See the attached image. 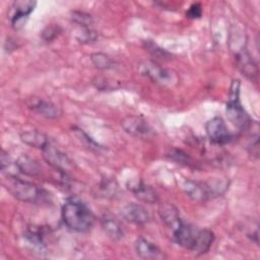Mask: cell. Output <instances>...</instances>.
Instances as JSON below:
<instances>
[{"label":"cell","instance_id":"8992f818","mask_svg":"<svg viewBox=\"0 0 260 260\" xmlns=\"http://www.w3.org/2000/svg\"><path fill=\"white\" fill-rule=\"evenodd\" d=\"M44 159L59 173L66 174L74 169L73 161L68 157V155L62 152L60 149L56 148L50 142L42 149Z\"/></svg>","mask_w":260,"mask_h":260},{"label":"cell","instance_id":"7402d4cb","mask_svg":"<svg viewBox=\"0 0 260 260\" xmlns=\"http://www.w3.org/2000/svg\"><path fill=\"white\" fill-rule=\"evenodd\" d=\"M81 29L78 30L76 39L82 44H89L94 42L98 39V34L91 26H80Z\"/></svg>","mask_w":260,"mask_h":260},{"label":"cell","instance_id":"e0dca14e","mask_svg":"<svg viewBox=\"0 0 260 260\" xmlns=\"http://www.w3.org/2000/svg\"><path fill=\"white\" fill-rule=\"evenodd\" d=\"M20 140L24 144L39 149H43L50 142L48 136L37 129L22 132L20 134Z\"/></svg>","mask_w":260,"mask_h":260},{"label":"cell","instance_id":"5b68a950","mask_svg":"<svg viewBox=\"0 0 260 260\" xmlns=\"http://www.w3.org/2000/svg\"><path fill=\"white\" fill-rule=\"evenodd\" d=\"M139 71L142 75L149 78L152 82L160 85L172 86L177 83L178 78L174 72L162 67L155 61L147 60L140 64Z\"/></svg>","mask_w":260,"mask_h":260},{"label":"cell","instance_id":"484cf974","mask_svg":"<svg viewBox=\"0 0 260 260\" xmlns=\"http://www.w3.org/2000/svg\"><path fill=\"white\" fill-rule=\"evenodd\" d=\"M171 157L176 160V161H179V162H184L185 165H191L192 164V160L191 158L182 150L180 149H175L171 152Z\"/></svg>","mask_w":260,"mask_h":260},{"label":"cell","instance_id":"ffe728a7","mask_svg":"<svg viewBox=\"0 0 260 260\" xmlns=\"http://www.w3.org/2000/svg\"><path fill=\"white\" fill-rule=\"evenodd\" d=\"M90 60L94 67L101 70H108L116 67V62L105 53H93L90 55Z\"/></svg>","mask_w":260,"mask_h":260},{"label":"cell","instance_id":"30bf717a","mask_svg":"<svg viewBox=\"0 0 260 260\" xmlns=\"http://www.w3.org/2000/svg\"><path fill=\"white\" fill-rule=\"evenodd\" d=\"M28 109L47 119H57L62 115L60 107L51 101L40 98H29L25 102Z\"/></svg>","mask_w":260,"mask_h":260},{"label":"cell","instance_id":"4fadbf2b","mask_svg":"<svg viewBox=\"0 0 260 260\" xmlns=\"http://www.w3.org/2000/svg\"><path fill=\"white\" fill-rule=\"evenodd\" d=\"M236 63L240 71L249 79L256 80L258 77V67L246 47L242 48L235 55Z\"/></svg>","mask_w":260,"mask_h":260},{"label":"cell","instance_id":"603a6c76","mask_svg":"<svg viewBox=\"0 0 260 260\" xmlns=\"http://www.w3.org/2000/svg\"><path fill=\"white\" fill-rule=\"evenodd\" d=\"M71 19L79 26H91L93 22L91 15L82 11H72Z\"/></svg>","mask_w":260,"mask_h":260},{"label":"cell","instance_id":"d6986e66","mask_svg":"<svg viewBox=\"0 0 260 260\" xmlns=\"http://www.w3.org/2000/svg\"><path fill=\"white\" fill-rule=\"evenodd\" d=\"M16 164L18 166L20 173H22V174H25L30 177H37L41 174L40 164L35 158H32L26 154L20 155L17 158Z\"/></svg>","mask_w":260,"mask_h":260},{"label":"cell","instance_id":"52a82bcc","mask_svg":"<svg viewBox=\"0 0 260 260\" xmlns=\"http://www.w3.org/2000/svg\"><path fill=\"white\" fill-rule=\"evenodd\" d=\"M121 126L126 133L138 139H150L154 132L149 124L140 116L130 115L121 121Z\"/></svg>","mask_w":260,"mask_h":260},{"label":"cell","instance_id":"d4e9b609","mask_svg":"<svg viewBox=\"0 0 260 260\" xmlns=\"http://www.w3.org/2000/svg\"><path fill=\"white\" fill-rule=\"evenodd\" d=\"M60 31H61V28H60L59 25H50V26H47L43 30L42 37L45 41L50 42V41L54 40L56 37H58Z\"/></svg>","mask_w":260,"mask_h":260},{"label":"cell","instance_id":"7a4b0ae2","mask_svg":"<svg viewBox=\"0 0 260 260\" xmlns=\"http://www.w3.org/2000/svg\"><path fill=\"white\" fill-rule=\"evenodd\" d=\"M64 224L71 231L86 233L94 224V215L91 210L81 201L68 199L61 210Z\"/></svg>","mask_w":260,"mask_h":260},{"label":"cell","instance_id":"3957f363","mask_svg":"<svg viewBox=\"0 0 260 260\" xmlns=\"http://www.w3.org/2000/svg\"><path fill=\"white\" fill-rule=\"evenodd\" d=\"M7 190L16 199L27 203H39L46 201L48 193L36 184L22 180L18 177H6Z\"/></svg>","mask_w":260,"mask_h":260},{"label":"cell","instance_id":"cb8c5ba5","mask_svg":"<svg viewBox=\"0 0 260 260\" xmlns=\"http://www.w3.org/2000/svg\"><path fill=\"white\" fill-rule=\"evenodd\" d=\"M145 48L156 59L167 60V59L170 58V54L168 52H166L165 50L159 48L155 43H153L151 41H146L145 42Z\"/></svg>","mask_w":260,"mask_h":260},{"label":"cell","instance_id":"4316f807","mask_svg":"<svg viewBox=\"0 0 260 260\" xmlns=\"http://www.w3.org/2000/svg\"><path fill=\"white\" fill-rule=\"evenodd\" d=\"M186 15H187L189 18H193V19H195V18H200L201 15H202V7H201V5H200L199 3H193V4L189 7V9H188Z\"/></svg>","mask_w":260,"mask_h":260},{"label":"cell","instance_id":"9c48e42d","mask_svg":"<svg viewBox=\"0 0 260 260\" xmlns=\"http://www.w3.org/2000/svg\"><path fill=\"white\" fill-rule=\"evenodd\" d=\"M183 190L190 199L200 203L207 201L216 193V188L212 185L194 180H185Z\"/></svg>","mask_w":260,"mask_h":260},{"label":"cell","instance_id":"277c9868","mask_svg":"<svg viewBox=\"0 0 260 260\" xmlns=\"http://www.w3.org/2000/svg\"><path fill=\"white\" fill-rule=\"evenodd\" d=\"M229 96L225 108L229 120L240 130H248L252 125V119L240 103V81L238 79L233 80Z\"/></svg>","mask_w":260,"mask_h":260},{"label":"cell","instance_id":"ac0fdd59","mask_svg":"<svg viewBox=\"0 0 260 260\" xmlns=\"http://www.w3.org/2000/svg\"><path fill=\"white\" fill-rule=\"evenodd\" d=\"M101 224L104 232L113 240H120L124 236V231L120 222L111 215H104L101 218Z\"/></svg>","mask_w":260,"mask_h":260},{"label":"cell","instance_id":"5bb4252c","mask_svg":"<svg viewBox=\"0 0 260 260\" xmlns=\"http://www.w3.org/2000/svg\"><path fill=\"white\" fill-rule=\"evenodd\" d=\"M134 246L137 255L142 259L162 260L167 258L165 253L154 243L142 237L136 239Z\"/></svg>","mask_w":260,"mask_h":260},{"label":"cell","instance_id":"7c38bea8","mask_svg":"<svg viewBox=\"0 0 260 260\" xmlns=\"http://www.w3.org/2000/svg\"><path fill=\"white\" fill-rule=\"evenodd\" d=\"M121 215L128 222L142 225L150 221L148 210L139 203H128L121 209Z\"/></svg>","mask_w":260,"mask_h":260},{"label":"cell","instance_id":"6da1fadb","mask_svg":"<svg viewBox=\"0 0 260 260\" xmlns=\"http://www.w3.org/2000/svg\"><path fill=\"white\" fill-rule=\"evenodd\" d=\"M174 241L181 247L196 254L206 253L213 241L214 234L208 229H199L184 221L173 232Z\"/></svg>","mask_w":260,"mask_h":260},{"label":"cell","instance_id":"2e32d148","mask_svg":"<svg viewBox=\"0 0 260 260\" xmlns=\"http://www.w3.org/2000/svg\"><path fill=\"white\" fill-rule=\"evenodd\" d=\"M158 214L161 221L174 232L183 222L178 208L171 203H164L158 208Z\"/></svg>","mask_w":260,"mask_h":260},{"label":"cell","instance_id":"ba28073f","mask_svg":"<svg viewBox=\"0 0 260 260\" xmlns=\"http://www.w3.org/2000/svg\"><path fill=\"white\" fill-rule=\"evenodd\" d=\"M205 131L209 140L217 145L229 143L233 139L225 122L221 117H213L205 124Z\"/></svg>","mask_w":260,"mask_h":260},{"label":"cell","instance_id":"8fae6325","mask_svg":"<svg viewBox=\"0 0 260 260\" xmlns=\"http://www.w3.org/2000/svg\"><path fill=\"white\" fill-rule=\"evenodd\" d=\"M37 2L30 0H17L12 3L8 10V18L13 27L18 28L30 12L34 10Z\"/></svg>","mask_w":260,"mask_h":260},{"label":"cell","instance_id":"44dd1931","mask_svg":"<svg viewBox=\"0 0 260 260\" xmlns=\"http://www.w3.org/2000/svg\"><path fill=\"white\" fill-rule=\"evenodd\" d=\"M99 193L105 198L115 197L118 193V184L115 180L105 179L99 184Z\"/></svg>","mask_w":260,"mask_h":260},{"label":"cell","instance_id":"9a60e30c","mask_svg":"<svg viewBox=\"0 0 260 260\" xmlns=\"http://www.w3.org/2000/svg\"><path fill=\"white\" fill-rule=\"evenodd\" d=\"M127 188L134 194L136 198L145 203H155L158 200L156 191L141 180H134L127 183Z\"/></svg>","mask_w":260,"mask_h":260}]
</instances>
